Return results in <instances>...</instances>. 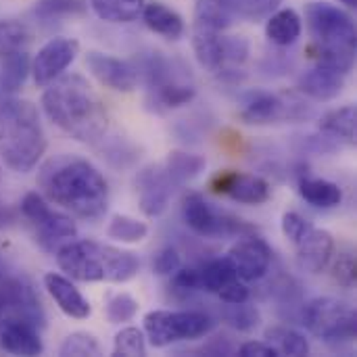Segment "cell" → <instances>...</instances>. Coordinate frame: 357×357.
I'll return each instance as SVG.
<instances>
[{
	"label": "cell",
	"mask_w": 357,
	"mask_h": 357,
	"mask_svg": "<svg viewBox=\"0 0 357 357\" xmlns=\"http://www.w3.org/2000/svg\"><path fill=\"white\" fill-rule=\"evenodd\" d=\"M42 197L82 220H96L107 211L109 186L105 176L75 155H59L46 161L38 174Z\"/></svg>",
	"instance_id": "1"
},
{
	"label": "cell",
	"mask_w": 357,
	"mask_h": 357,
	"mask_svg": "<svg viewBox=\"0 0 357 357\" xmlns=\"http://www.w3.org/2000/svg\"><path fill=\"white\" fill-rule=\"evenodd\" d=\"M46 117L71 138L98 146L107 138L109 113L86 77L61 75L42 94Z\"/></svg>",
	"instance_id": "2"
},
{
	"label": "cell",
	"mask_w": 357,
	"mask_h": 357,
	"mask_svg": "<svg viewBox=\"0 0 357 357\" xmlns=\"http://www.w3.org/2000/svg\"><path fill=\"white\" fill-rule=\"evenodd\" d=\"M56 264L67 278L77 282H128L140 261L132 251H123L96 241H69L56 253Z\"/></svg>",
	"instance_id": "3"
},
{
	"label": "cell",
	"mask_w": 357,
	"mask_h": 357,
	"mask_svg": "<svg viewBox=\"0 0 357 357\" xmlns=\"http://www.w3.org/2000/svg\"><path fill=\"white\" fill-rule=\"evenodd\" d=\"M46 151L36 105L10 98L0 105V161L15 174L31 172Z\"/></svg>",
	"instance_id": "4"
},
{
	"label": "cell",
	"mask_w": 357,
	"mask_h": 357,
	"mask_svg": "<svg viewBox=\"0 0 357 357\" xmlns=\"http://www.w3.org/2000/svg\"><path fill=\"white\" fill-rule=\"evenodd\" d=\"M215 328V320L205 312L195 310H155L144 316V335L149 343L163 349L178 341H192L209 335Z\"/></svg>",
	"instance_id": "5"
},
{
	"label": "cell",
	"mask_w": 357,
	"mask_h": 357,
	"mask_svg": "<svg viewBox=\"0 0 357 357\" xmlns=\"http://www.w3.org/2000/svg\"><path fill=\"white\" fill-rule=\"evenodd\" d=\"M21 215L29 222L33 228L36 243L46 253H56L63 245L73 241L77 236V228L73 220L56 209L50 207V203L40 192H27L21 199Z\"/></svg>",
	"instance_id": "6"
},
{
	"label": "cell",
	"mask_w": 357,
	"mask_h": 357,
	"mask_svg": "<svg viewBox=\"0 0 357 357\" xmlns=\"http://www.w3.org/2000/svg\"><path fill=\"white\" fill-rule=\"evenodd\" d=\"M303 326L322 341H354L357 335L356 310L335 297H318L305 303L301 312Z\"/></svg>",
	"instance_id": "7"
},
{
	"label": "cell",
	"mask_w": 357,
	"mask_h": 357,
	"mask_svg": "<svg viewBox=\"0 0 357 357\" xmlns=\"http://www.w3.org/2000/svg\"><path fill=\"white\" fill-rule=\"evenodd\" d=\"M182 220L195 234L203 238H222L234 234L241 236L251 232V228L234 215L213 209L211 203H207L199 192H190L182 201Z\"/></svg>",
	"instance_id": "8"
},
{
	"label": "cell",
	"mask_w": 357,
	"mask_h": 357,
	"mask_svg": "<svg viewBox=\"0 0 357 357\" xmlns=\"http://www.w3.org/2000/svg\"><path fill=\"white\" fill-rule=\"evenodd\" d=\"M305 19L316 46L356 48V23L339 6L326 2H310L305 6Z\"/></svg>",
	"instance_id": "9"
},
{
	"label": "cell",
	"mask_w": 357,
	"mask_h": 357,
	"mask_svg": "<svg viewBox=\"0 0 357 357\" xmlns=\"http://www.w3.org/2000/svg\"><path fill=\"white\" fill-rule=\"evenodd\" d=\"M79 52V42L73 38H52L48 40L38 54L31 61V75L36 86L46 88L48 84H52L56 77H61L65 73V69L75 61Z\"/></svg>",
	"instance_id": "10"
},
{
	"label": "cell",
	"mask_w": 357,
	"mask_h": 357,
	"mask_svg": "<svg viewBox=\"0 0 357 357\" xmlns=\"http://www.w3.org/2000/svg\"><path fill=\"white\" fill-rule=\"evenodd\" d=\"M299 117H303V107L299 100H291L289 105L284 96L270 94V92H249L243 98L241 119L245 123L264 126V123H274L282 119H299Z\"/></svg>",
	"instance_id": "11"
},
{
	"label": "cell",
	"mask_w": 357,
	"mask_h": 357,
	"mask_svg": "<svg viewBox=\"0 0 357 357\" xmlns=\"http://www.w3.org/2000/svg\"><path fill=\"white\" fill-rule=\"evenodd\" d=\"M178 186L172 182L163 165H149L136 176V190H138V201L140 209L149 218H159Z\"/></svg>",
	"instance_id": "12"
},
{
	"label": "cell",
	"mask_w": 357,
	"mask_h": 357,
	"mask_svg": "<svg viewBox=\"0 0 357 357\" xmlns=\"http://www.w3.org/2000/svg\"><path fill=\"white\" fill-rule=\"evenodd\" d=\"M228 259L236 270L241 280L253 282L268 274L272 264V249L264 238L257 236H243L238 243L232 245L228 251Z\"/></svg>",
	"instance_id": "13"
},
{
	"label": "cell",
	"mask_w": 357,
	"mask_h": 357,
	"mask_svg": "<svg viewBox=\"0 0 357 357\" xmlns=\"http://www.w3.org/2000/svg\"><path fill=\"white\" fill-rule=\"evenodd\" d=\"M86 65L90 73L107 88L117 92H132L138 84V71L128 61H121L117 56L90 50L86 54Z\"/></svg>",
	"instance_id": "14"
},
{
	"label": "cell",
	"mask_w": 357,
	"mask_h": 357,
	"mask_svg": "<svg viewBox=\"0 0 357 357\" xmlns=\"http://www.w3.org/2000/svg\"><path fill=\"white\" fill-rule=\"evenodd\" d=\"M215 192L228 195L230 199L245 203V205H261L270 199V184L251 174H238V172H222L211 182Z\"/></svg>",
	"instance_id": "15"
},
{
	"label": "cell",
	"mask_w": 357,
	"mask_h": 357,
	"mask_svg": "<svg viewBox=\"0 0 357 357\" xmlns=\"http://www.w3.org/2000/svg\"><path fill=\"white\" fill-rule=\"evenodd\" d=\"M335 255V238L328 230L314 228L297 243V264L310 274H320L328 268Z\"/></svg>",
	"instance_id": "16"
},
{
	"label": "cell",
	"mask_w": 357,
	"mask_h": 357,
	"mask_svg": "<svg viewBox=\"0 0 357 357\" xmlns=\"http://www.w3.org/2000/svg\"><path fill=\"white\" fill-rule=\"evenodd\" d=\"M44 289L65 316L73 320H86L92 314L90 301L79 293V289H75L71 278L56 272H48L44 274Z\"/></svg>",
	"instance_id": "17"
},
{
	"label": "cell",
	"mask_w": 357,
	"mask_h": 357,
	"mask_svg": "<svg viewBox=\"0 0 357 357\" xmlns=\"http://www.w3.org/2000/svg\"><path fill=\"white\" fill-rule=\"evenodd\" d=\"M345 88V73H339L331 67L316 65L305 71L299 79V90L314 100H333Z\"/></svg>",
	"instance_id": "18"
},
{
	"label": "cell",
	"mask_w": 357,
	"mask_h": 357,
	"mask_svg": "<svg viewBox=\"0 0 357 357\" xmlns=\"http://www.w3.org/2000/svg\"><path fill=\"white\" fill-rule=\"evenodd\" d=\"M142 19H144L149 29H153L155 33H159V36H163L167 40H178V38L184 36L182 17L174 8H169L167 4H163L159 0L144 2Z\"/></svg>",
	"instance_id": "19"
},
{
	"label": "cell",
	"mask_w": 357,
	"mask_h": 357,
	"mask_svg": "<svg viewBox=\"0 0 357 357\" xmlns=\"http://www.w3.org/2000/svg\"><path fill=\"white\" fill-rule=\"evenodd\" d=\"M224 36L222 31L215 29H207L201 25H195L192 31V46H195V54L199 59V63L211 71H218L226 65L224 59Z\"/></svg>",
	"instance_id": "20"
},
{
	"label": "cell",
	"mask_w": 357,
	"mask_h": 357,
	"mask_svg": "<svg viewBox=\"0 0 357 357\" xmlns=\"http://www.w3.org/2000/svg\"><path fill=\"white\" fill-rule=\"evenodd\" d=\"M236 17L238 15L234 8V0H197L195 25L224 31L234 23Z\"/></svg>",
	"instance_id": "21"
},
{
	"label": "cell",
	"mask_w": 357,
	"mask_h": 357,
	"mask_svg": "<svg viewBox=\"0 0 357 357\" xmlns=\"http://www.w3.org/2000/svg\"><path fill=\"white\" fill-rule=\"evenodd\" d=\"M266 36L276 46H291L301 36V17L293 8L276 10L266 23Z\"/></svg>",
	"instance_id": "22"
},
{
	"label": "cell",
	"mask_w": 357,
	"mask_h": 357,
	"mask_svg": "<svg viewBox=\"0 0 357 357\" xmlns=\"http://www.w3.org/2000/svg\"><path fill=\"white\" fill-rule=\"evenodd\" d=\"M163 167L176 186H184L205 172L207 161L201 155H192V153H184V151H172L167 155Z\"/></svg>",
	"instance_id": "23"
},
{
	"label": "cell",
	"mask_w": 357,
	"mask_h": 357,
	"mask_svg": "<svg viewBox=\"0 0 357 357\" xmlns=\"http://www.w3.org/2000/svg\"><path fill=\"white\" fill-rule=\"evenodd\" d=\"M299 195L314 207L331 209L341 205L343 201V190L328 180L322 178H303L299 182Z\"/></svg>",
	"instance_id": "24"
},
{
	"label": "cell",
	"mask_w": 357,
	"mask_h": 357,
	"mask_svg": "<svg viewBox=\"0 0 357 357\" xmlns=\"http://www.w3.org/2000/svg\"><path fill=\"white\" fill-rule=\"evenodd\" d=\"M266 343L278 354V356L303 357L310 354V343L307 339L289 328V326H272L266 331Z\"/></svg>",
	"instance_id": "25"
},
{
	"label": "cell",
	"mask_w": 357,
	"mask_h": 357,
	"mask_svg": "<svg viewBox=\"0 0 357 357\" xmlns=\"http://www.w3.org/2000/svg\"><path fill=\"white\" fill-rule=\"evenodd\" d=\"M92 10L111 23H130L142 15L144 0H90Z\"/></svg>",
	"instance_id": "26"
},
{
	"label": "cell",
	"mask_w": 357,
	"mask_h": 357,
	"mask_svg": "<svg viewBox=\"0 0 357 357\" xmlns=\"http://www.w3.org/2000/svg\"><path fill=\"white\" fill-rule=\"evenodd\" d=\"M356 107L347 105V107H341V109L326 113L320 119V130L339 138V140H345L347 144H356Z\"/></svg>",
	"instance_id": "27"
},
{
	"label": "cell",
	"mask_w": 357,
	"mask_h": 357,
	"mask_svg": "<svg viewBox=\"0 0 357 357\" xmlns=\"http://www.w3.org/2000/svg\"><path fill=\"white\" fill-rule=\"evenodd\" d=\"M2 59H4V63H2V69H0V90L6 92V94H13L25 84V79L29 75L31 61H29L25 50L13 52V54L2 56Z\"/></svg>",
	"instance_id": "28"
},
{
	"label": "cell",
	"mask_w": 357,
	"mask_h": 357,
	"mask_svg": "<svg viewBox=\"0 0 357 357\" xmlns=\"http://www.w3.org/2000/svg\"><path fill=\"white\" fill-rule=\"evenodd\" d=\"M197 90L188 79H178L157 90H151V102L159 109H178L195 98Z\"/></svg>",
	"instance_id": "29"
},
{
	"label": "cell",
	"mask_w": 357,
	"mask_h": 357,
	"mask_svg": "<svg viewBox=\"0 0 357 357\" xmlns=\"http://www.w3.org/2000/svg\"><path fill=\"white\" fill-rule=\"evenodd\" d=\"M199 276H201V291L205 293H218L222 287L238 278L228 257L207 261L203 268H199Z\"/></svg>",
	"instance_id": "30"
},
{
	"label": "cell",
	"mask_w": 357,
	"mask_h": 357,
	"mask_svg": "<svg viewBox=\"0 0 357 357\" xmlns=\"http://www.w3.org/2000/svg\"><path fill=\"white\" fill-rule=\"evenodd\" d=\"M88 10L86 0H36L33 15L42 21H56L65 17L84 15Z\"/></svg>",
	"instance_id": "31"
},
{
	"label": "cell",
	"mask_w": 357,
	"mask_h": 357,
	"mask_svg": "<svg viewBox=\"0 0 357 357\" xmlns=\"http://www.w3.org/2000/svg\"><path fill=\"white\" fill-rule=\"evenodd\" d=\"M107 234H109V238L119 241V243H140L146 238L149 226L130 215H113V220L107 228Z\"/></svg>",
	"instance_id": "32"
},
{
	"label": "cell",
	"mask_w": 357,
	"mask_h": 357,
	"mask_svg": "<svg viewBox=\"0 0 357 357\" xmlns=\"http://www.w3.org/2000/svg\"><path fill=\"white\" fill-rule=\"evenodd\" d=\"M113 356L142 357L146 356V335L136 326L121 328L113 341Z\"/></svg>",
	"instance_id": "33"
},
{
	"label": "cell",
	"mask_w": 357,
	"mask_h": 357,
	"mask_svg": "<svg viewBox=\"0 0 357 357\" xmlns=\"http://www.w3.org/2000/svg\"><path fill=\"white\" fill-rule=\"evenodd\" d=\"M29 31L19 21H2L0 23V56H8L13 52L25 50L29 44Z\"/></svg>",
	"instance_id": "34"
},
{
	"label": "cell",
	"mask_w": 357,
	"mask_h": 357,
	"mask_svg": "<svg viewBox=\"0 0 357 357\" xmlns=\"http://www.w3.org/2000/svg\"><path fill=\"white\" fill-rule=\"evenodd\" d=\"M224 320L236 328V331H243V333H249L253 328H257L259 324V312L249 305L247 301L245 303H228L226 310H224Z\"/></svg>",
	"instance_id": "35"
},
{
	"label": "cell",
	"mask_w": 357,
	"mask_h": 357,
	"mask_svg": "<svg viewBox=\"0 0 357 357\" xmlns=\"http://www.w3.org/2000/svg\"><path fill=\"white\" fill-rule=\"evenodd\" d=\"M138 314V301L128 293H117L107 301V318L111 324H123Z\"/></svg>",
	"instance_id": "36"
},
{
	"label": "cell",
	"mask_w": 357,
	"mask_h": 357,
	"mask_svg": "<svg viewBox=\"0 0 357 357\" xmlns=\"http://www.w3.org/2000/svg\"><path fill=\"white\" fill-rule=\"evenodd\" d=\"M59 354L65 357H69V356L96 357V356H100L102 351H100L98 341H96L92 335H88V333H73V335H69V337L63 341V345L59 347Z\"/></svg>",
	"instance_id": "37"
},
{
	"label": "cell",
	"mask_w": 357,
	"mask_h": 357,
	"mask_svg": "<svg viewBox=\"0 0 357 357\" xmlns=\"http://www.w3.org/2000/svg\"><path fill=\"white\" fill-rule=\"evenodd\" d=\"M333 278L337 284L351 289L356 284V255L354 251H343L333 264Z\"/></svg>",
	"instance_id": "38"
},
{
	"label": "cell",
	"mask_w": 357,
	"mask_h": 357,
	"mask_svg": "<svg viewBox=\"0 0 357 357\" xmlns=\"http://www.w3.org/2000/svg\"><path fill=\"white\" fill-rule=\"evenodd\" d=\"M310 230H312V224H310L305 218H301L299 213L287 211V213L282 215V234H284L293 245H297Z\"/></svg>",
	"instance_id": "39"
},
{
	"label": "cell",
	"mask_w": 357,
	"mask_h": 357,
	"mask_svg": "<svg viewBox=\"0 0 357 357\" xmlns=\"http://www.w3.org/2000/svg\"><path fill=\"white\" fill-rule=\"evenodd\" d=\"M180 266H182V259L174 247H163L161 251H157V255L153 259V270L159 276H172Z\"/></svg>",
	"instance_id": "40"
},
{
	"label": "cell",
	"mask_w": 357,
	"mask_h": 357,
	"mask_svg": "<svg viewBox=\"0 0 357 357\" xmlns=\"http://www.w3.org/2000/svg\"><path fill=\"white\" fill-rule=\"evenodd\" d=\"M172 284H174L178 291H184V293L201 291L199 268H182V266H180V268L172 274Z\"/></svg>",
	"instance_id": "41"
},
{
	"label": "cell",
	"mask_w": 357,
	"mask_h": 357,
	"mask_svg": "<svg viewBox=\"0 0 357 357\" xmlns=\"http://www.w3.org/2000/svg\"><path fill=\"white\" fill-rule=\"evenodd\" d=\"M224 303H245V301H249V289L236 278V280H232V282H228L226 287H222L218 293H215Z\"/></svg>",
	"instance_id": "42"
},
{
	"label": "cell",
	"mask_w": 357,
	"mask_h": 357,
	"mask_svg": "<svg viewBox=\"0 0 357 357\" xmlns=\"http://www.w3.org/2000/svg\"><path fill=\"white\" fill-rule=\"evenodd\" d=\"M241 357H278V354L266 341H249L238 347Z\"/></svg>",
	"instance_id": "43"
},
{
	"label": "cell",
	"mask_w": 357,
	"mask_h": 357,
	"mask_svg": "<svg viewBox=\"0 0 357 357\" xmlns=\"http://www.w3.org/2000/svg\"><path fill=\"white\" fill-rule=\"evenodd\" d=\"M15 220H17L15 211H13L10 207H6V205H2V203H0V230L10 228V226L15 224Z\"/></svg>",
	"instance_id": "44"
},
{
	"label": "cell",
	"mask_w": 357,
	"mask_h": 357,
	"mask_svg": "<svg viewBox=\"0 0 357 357\" xmlns=\"http://www.w3.org/2000/svg\"><path fill=\"white\" fill-rule=\"evenodd\" d=\"M341 4H347L349 8H356V0H339Z\"/></svg>",
	"instance_id": "45"
},
{
	"label": "cell",
	"mask_w": 357,
	"mask_h": 357,
	"mask_svg": "<svg viewBox=\"0 0 357 357\" xmlns=\"http://www.w3.org/2000/svg\"><path fill=\"white\" fill-rule=\"evenodd\" d=\"M2 280H4V278H2V270H0V282H2Z\"/></svg>",
	"instance_id": "46"
}]
</instances>
